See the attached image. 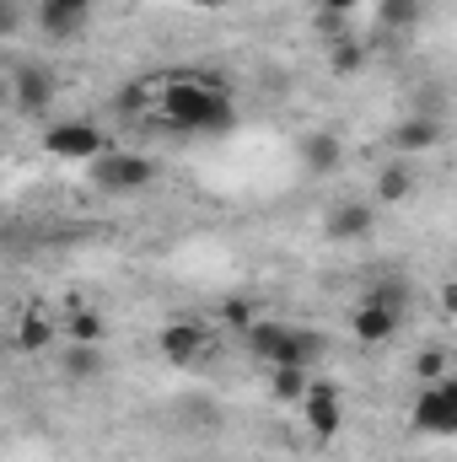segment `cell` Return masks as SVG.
Wrapping results in <instances>:
<instances>
[{
	"label": "cell",
	"mask_w": 457,
	"mask_h": 462,
	"mask_svg": "<svg viewBox=\"0 0 457 462\" xmlns=\"http://www.w3.org/2000/svg\"><path fill=\"white\" fill-rule=\"evenodd\" d=\"M156 118L178 134H227L237 124V108H231L227 92H216L210 81L200 76H173L156 87Z\"/></svg>",
	"instance_id": "obj_1"
},
{
	"label": "cell",
	"mask_w": 457,
	"mask_h": 462,
	"mask_svg": "<svg viewBox=\"0 0 457 462\" xmlns=\"http://www.w3.org/2000/svg\"><path fill=\"white\" fill-rule=\"evenodd\" d=\"M87 183L98 189V194H145L151 183H156V162L145 156V151H129V145H114L108 156H98L92 167H87Z\"/></svg>",
	"instance_id": "obj_2"
},
{
	"label": "cell",
	"mask_w": 457,
	"mask_h": 462,
	"mask_svg": "<svg viewBox=\"0 0 457 462\" xmlns=\"http://www.w3.org/2000/svg\"><path fill=\"white\" fill-rule=\"evenodd\" d=\"M43 151L60 156V162H81V167H92L98 156L114 151V140H108V129L92 124V118H60V124L43 129Z\"/></svg>",
	"instance_id": "obj_3"
},
{
	"label": "cell",
	"mask_w": 457,
	"mask_h": 462,
	"mask_svg": "<svg viewBox=\"0 0 457 462\" xmlns=\"http://www.w3.org/2000/svg\"><path fill=\"white\" fill-rule=\"evenodd\" d=\"M60 97V81L43 60H16L11 65V108L22 118H43Z\"/></svg>",
	"instance_id": "obj_4"
},
{
	"label": "cell",
	"mask_w": 457,
	"mask_h": 462,
	"mask_svg": "<svg viewBox=\"0 0 457 462\" xmlns=\"http://www.w3.org/2000/svg\"><path fill=\"white\" fill-rule=\"evenodd\" d=\"M302 425L312 430V441H334L344 430V393L334 382L312 376V387H307V398H302Z\"/></svg>",
	"instance_id": "obj_5"
},
{
	"label": "cell",
	"mask_w": 457,
	"mask_h": 462,
	"mask_svg": "<svg viewBox=\"0 0 457 462\" xmlns=\"http://www.w3.org/2000/svg\"><path fill=\"white\" fill-rule=\"evenodd\" d=\"M92 11H98V0H38V27H43V38L70 43L87 32Z\"/></svg>",
	"instance_id": "obj_6"
},
{
	"label": "cell",
	"mask_w": 457,
	"mask_h": 462,
	"mask_svg": "<svg viewBox=\"0 0 457 462\" xmlns=\"http://www.w3.org/2000/svg\"><path fill=\"white\" fill-rule=\"evenodd\" d=\"M398 328H404V312H393V307L377 301V296H366V301L350 312V334H355L360 345H393Z\"/></svg>",
	"instance_id": "obj_7"
},
{
	"label": "cell",
	"mask_w": 457,
	"mask_h": 462,
	"mask_svg": "<svg viewBox=\"0 0 457 462\" xmlns=\"http://www.w3.org/2000/svg\"><path fill=\"white\" fill-rule=\"evenodd\" d=\"M442 140H447V124L436 114H415V118H404V124L387 129V145H393L398 156H425V151H436Z\"/></svg>",
	"instance_id": "obj_8"
},
{
	"label": "cell",
	"mask_w": 457,
	"mask_h": 462,
	"mask_svg": "<svg viewBox=\"0 0 457 462\" xmlns=\"http://www.w3.org/2000/svg\"><path fill=\"white\" fill-rule=\"evenodd\" d=\"M156 349H162V360H167V365H194V360L205 355V328H200L194 318H173V323L162 328Z\"/></svg>",
	"instance_id": "obj_9"
},
{
	"label": "cell",
	"mask_w": 457,
	"mask_h": 462,
	"mask_svg": "<svg viewBox=\"0 0 457 462\" xmlns=\"http://www.w3.org/2000/svg\"><path fill=\"white\" fill-rule=\"evenodd\" d=\"M377 231V210L366 205V199H344L329 210V221H323V236L329 242H366Z\"/></svg>",
	"instance_id": "obj_10"
},
{
	"label": "cell",
	"mask_w": 457,
	"mask_h": 462,
	"mask_svg": "<svg viewBox=\"0 0 457 462\" xmlns=\"http://www.w3.org/2000/svg\"><path fill=\"white\" fill-rule=\"evenodd\" d=\"M296 156H302V167H307L312 178H329V172L344 167V140L329 134V129H307V134L296 140Z\"/></svg>",
	"instance_id": "obj_11"
},
{
	"label": "cell",
	"mask_w": 457,
	"mask_h": 462,
	"mask_svg": "<svg viewBox=\"0 0 457 462\" xmlns=\"http://www.w3.org/2000/svg\"><path fill=\"white\" fill-rule=\"evenodd\" d=\"M452 403H447V393L442 387H420V398L409 403V425L420 430V436H452Z\"/></svg>",
	"instance_id": "obj_12"
},
{
	"label": "cell",
	"mask_w": 457,
	"mask_h": 462,
	"mask_svg": "<svg viewBox=\"0 0 457 462\" xmlns=\"http://www.w3.org/2000/svg\"><path fill=\"white\" fill-rule=\"evenodd\" d=\"M285 339H291V323H280V318H258V323L242 334V345H247V355H253L258 365H275L280 349H285Z\"/></svg>",
	"instance_id": "obj_13"
},
{
	"label": "cell",
	"mask_w": 457,
	"mask_h": 462,
	"mask_svg": "<svg viewBox=\"0 0 457 462\" xmlns=\"http://www.w3.org/2000/svg\"><path fill=\"white\" fill-rule=\"evenodd\" d=\"M54 334H60L54 318H43V312H22L16 328H11V345L22 349V355H49V349H54Z\"/></svg>",
	"instance_id": "obj_14"
},
{
	"label": "cell",
	"mask_w": 457,
	"mask_h": 462,
	"mask_svg": "<svg viewBox=\"0 0 457 462\" xmlns=\"http://www.w3.org/2000/svg\"><path fill=\"white\" fill-rule=\"evenodd\" d=\"M323 355H329V334H323V328H291V339H285V349H280L275 365H302V371H312Z\"/></svg>",
	"instance_id": "obj_15"
},
{
	"label": "cell",
	"mask_w": 457,
	"mask_h": 462,
	"mask_svg": "<svg viewBox=\"0 0 457 462\" xmlns=\"http://www.w3.org/2000/svg\"><path fill=\"white\" fill-rule=\"evenodd\" d=\"M307 387H312V376H307L302 365H269V398H275V403H291V409H302Z\"/></svg>",
	"instance_id": "obj_16"
},
{
	"label": "cell",
	"mask_w": 457,
	"mask_h": 462,
	"mask_svg": "<svg viewBox=\"0 0 457 462\" xmlns=\"http://www.w3.org/2000/svg\"><path fill=\"white\" fill-rule=\"evenodd\" d=\"M371 189H377V205H404V199L415 194V172H409L404 162H387Z\"/></svg>",
	"instance_id": "obj_17"
},
{
	"label": "cell",
	"mask_w": 457,
	"mask_h": 462,
	"mask_svg": "<svg viewBox=\"0 0 457 462\" xmlns=\"http://www.w3.org/2000/svg\"><path fill=\"white\" fill-rule=\"evenodd\" d=\"M377 22L387 32H415L425 22V0H377Z\"/></svg>",
	"instance_id": "obj_18"
},
{
	"label": "cell",
	"mask_w": 457,
	"mask_h": 462,
	"mask_svg": "<svg viewBox=\"0 0 457 462\" xmlns=\"http://www.w3.org/2000/svg\"><path fill=\"white\" fill-rule=\"evenodd\" d=\"M60 371H65L70 382H92V376L103 371V345H70L60 355Z\"/></svg>",
	"instance_id": "obj_19"
},
{
	"label": "cell",
	"mask_w": 457,
	"mask_h": 462,
	"mask_svg": "<svg viewBox=\"0 0 457 462\" xmlns=\"http://www.w3.org/2000/svg\"><path fill=\"white\" fill-rule=\"evenodd\" d=\"M114 114L118 118H145V114H156V92L145 87V81H124L114 92Z\"/></svg>",
	"instance_id": "obj_20"
},
{
	"label": "cell",
	"mask_w": 457,
	"mask_h": 462,
	"mask_svg": "<svg viewBox=\"0 0 457 462\" xmlns=\"http://www.w3.org/2000/svg\"><path fill=\"white\" fill-rule=\"evenodd\" d=\"M65 334H70V345H103L108 323H103V312H92V307H76V312L65 318Z\"/></svg>",
	"instance_id": "obj_21"
},
{
	"label": "cell",
	"mask_w": 457,
	"mask_h": 462,
	"mask_svg": "<svg viewBox=\"0 0 457 462\" xmlns=\"http://www.w3.org/2000/svg\"><path fill=\"white\" fill-rule=\"evenodd\" d=\"M329 70H334V76H360V70H366V43H360V38L329 43Z\"/></svg>",
	"instance_id": "obj_22"
},
{
	"label": "cell",
	"mask_w": 457,
	"mask_h": 462,
	"mask_svg": "<svg viewBox=\"0 0 457 462\" xmlns=\"http://www.w3.org/2000/svg\"><path fill=\"white\" fill-rule=\"evenodd\" d=\"M216 323H221L227 334H247V328L258 323V307H253L247 296H227V301L216 307Z\"/></svg>",
	"instance_id": "obj_23"
},
{
	"label": "cell",
	"mask_w": 457,
	"mask_h": 462,
	"mask_svg": "<svg viewBox=\"0 0 457 462\" xmlns=\"http://www.w3.org/2000/svg\"><path fill=\"white\" fill-rule=\"evenodd\" d=\"M415 376H420V387L447 382V376H452V371H447V349H420V355H415Z\"/></svg>",
	"instance_id": "obj_24"
},
{
	"label": "cell",
	"mask_w": 457,
	"mask_h": 462,
	"mask_svg": "<svg viewBox=\"0 0 457 462\" xmlns=\"http://www.w3.org/2000/svg\"><path fill=\"white\" fill-rule=\"evenodd\" d=\"M371 296H377V301H387L393 312H409V280H404V274H387Z\"/></svg>",
	"instance_id": "obj_25"
},
{
	"label": "cell",
	"mask_w": 457,
	"mask_h": 462,
	"mask_svg": "<svg viewBox=\"0 0 457 462\" xmlns=\"http://www.w3.org/2000/svg\"><path fill=\"white\" fill-rule=\"evenodd\" d=\"M16 27H22V11H16V0H0V32H5V38H16Z\"/></svg>",
	"instance_id": "obj_26"
},
{
	"label": "cell",
	"mask_w": 457,
	"mask_h": 462,
	"mask_svg": "<svg viewBox=\"0 0 457 462\" xmlns=\"http://www.w3.org/2000/svg\"><path fill=\"white\" fill-rule=\"evenodd\" d=\"M436 301H442V312L457 323V280H447V285H442V296H436Z\"/></svg>",
	"instance_id": "obj_27"
},
{
	"label": "cell",
	"mask_w": 457,
	"mask_h": 462,
	"mask_svg": "<svg viewBox=\"0 0 457 462\" xmlns=\"http://www.w3.org/2000/svg\"><path fill=\"white\" fill-rule=\"evenodd\" d=\"M360 0H318V11H340V16H350Z\"/></svg>",
	"instance_id": "obj_28"
},
{
	"label": "cell",
	"mask_w": 457,
	"mask_h": 462,
	"mask_svg": "<svg viewBox=\"0 0 457 462\" xmlns=\"http://www.w3.org/2000/svg\"><path fill=\"white\" fill-rule=\"evenodd\" d=\"M436 387L447 393V403H452V409H457V376H447V382H436Z\"/></svg>",
	"instance_id": "obj_29"
},
{
	"label": "cell",
	"mask_w": 457,
	"mask_h": 462,
	"mask_svg": "<svg viewBox=\"0 0 457 462\" xmlns=\"http://www.w3.org/2000/svg\"><path fill=\"white\" fill-rule=\"evenodd\" d=\"M189 5H200V11H221L227 0H189Z\"/></svg>",
	"instance_id": "obj_30"
},
{
	"label": "cell",
	"mask_w": 457,
	"mask_h": 462,
	"mask_svg": "<svg viewBox=\"0 0 457 462\" xmlns=\"http://www.w3.org/2000/svg\"><path fill=\"white\" fill-rule=\"evenodd\" d=\"M452 441H457V414H452Z\"/></svg>",
	"instance_id": "obj_31"
}]
</instances>
